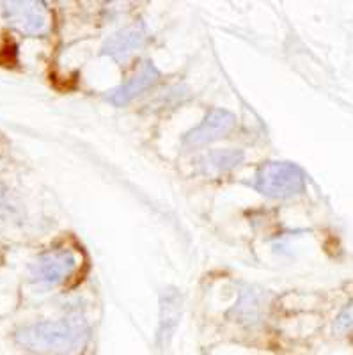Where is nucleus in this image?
<instances>
[{
    "mask_svg": "<svg viewBox=\"0 0 353 355\" xmlns=\"http://www.w3.org/2000/svg\"><path fill=\"white\" fill-rule=\"evenodd\" d=\"M15 341L37 355H84L91 343V327L84 316L71 315L17 329Z\"/></svg>",
    "mask_w": 353,
    "mask_h": 355,
    "instance_id": "nucleus-1",
    "label": "nucleus"
},
{
    "mask_svg": "<svg viewBox=\"0 0 353 355\" xmlns=\"http://www.w3.org/2000/svg\"><path fill=\"white\" fill-rule=\"evenodd\" d=\"M254 187L266 198H293L304 192L305 173L291 162H266L256 171Z\"/></svg>",
    "mask_w": 353,
    "mask_h": 355,
    "instance_id": "nucleus-2",
    "label": "nucleus"
},
{
    "mask_svg": "<svg viewBox=\"0 0 353 355\" xmlns=\"http://www.w3.org/2000/svg\"><path fill=\"white\" fill-rule=\"evenodd\" d=\"M80 259L75 250L55 249L37 256L31 266V281L41 286H59L66 283L76 270Z\"/></svg>",
    "mask_w": 353,
    "mask_h": 355,
    "instance_id": "nucleus-3",
    "label": "nucleus"
},
{
    "mask_svg": "<svg viewBox=\"0 0 353 355\" xmlns=\"http://www.w3.org/2000/svg\"><path fill=\"white\" fill-rule=\"evenodd\" d=\"M2 12L6 21L25 36H46L52 27L49 9L43 2H34V0L6 2Z\"/></svg>",
    "mask_w": 353,
    "mask_h": 355,
    "instance_id": "nucleus-4",
    "label": "nucleus"
},
{
    "mask_svg": "<svg viewBox=\"0 0 353 355\" xmlns=\"http://www.w3.org/2000/svg\"><path fill=\"white\" fill-rule=\"evenodd\" d=\"M181 293L176 288H167L160 295V315H158V327L155 334L153 352L155 355H169L173 345L174 332L180 325L181 318Z\"/></svg>",
    "mask_w": 353,
    "mask_h": 355,
    "instance_id": "nucleus-5",
    "label": "nucleus"
},
{
    "mask_svg": "<svg viewBox=\"0 0 353 355\" xmlns=\"http://www.w3.org/2000/svg\"><path fill=\"white\" fill-rule=\"evenodd\" d=\"M236 126V117L229 110L224 109H213L205 116L201 123L193 126L183 139V144L189 150H199L205 146L212 144L215 141L227 137L229 133L233 132Z\"/></svg>",
    "mask_w": 353,
    "mask_h": 355,
    "instance_id": "nucleus-6",
    "label": "nucleus"
},
{
    "mask_svg": "<svg viewBox=\"0 0 353 355\" xmlns=\"http://www.w3.org/2000/svg\"><path fill=\"white\" fill-rule=\"evenodd\" d=\"M270 306H272V295L259 288L245 286L240 291V299L233 309L229 311L227 316L243 327H259L266 320Z\"/></svg>",
    "mask_w": 353,
    "mask_h": 355,
    "instance_id": "nucleus-7",
    "label": "nucleus"
},
{
    "mask_svg": "<svg viewBox=\"0 0 353 355\" xmlns=\"http://www.w3.org/2000/svg\"><path fill=\"white\" fill-rule=\"evenodd\" d=\"M158 80H160V71L151 62H146L130 80H126L125 84H121L119 87L112 89V91L105 94V100L114 107H125L128 105L130 101L135 100L137 96H141L142 93L149 91Z\"/></svg>",
    "mask_w": 353,
    "mask_h": 355,
    "instance_id": "nucleus-8",
    "label": "nucleus"
},
{
    "mask_svg": "<svg viewBox=\"0 0 353 355\" xmlns=\"http://www.w3.org/2000/svg\"><path fill=\"white\" fill-rule=\"evenodd\" d=\"M149 36L144 25H133V27L121 28L119 33L112 34L101 46V55L112 57V59H125L130 53L137 52L148 43Z\"/></svg>",
    "mask_w": 353,
    "mask_h": 355,
    "instance_id": "nucleus-9",
    "label": "nucleus"
},
{
    "mask_svg": "<svg viewBox=\"0 0 353 355\" xmlns=\"http://www.w3.org/2000/svg\"><path fill=\"white\" fill-rule=\"evenodd\" d=\"M243 151L240 150L209 151V153H206L205 157L197 160V169L205 176H221V174L236 169L243 162Z\"/></svg>",
    "mask_w": 353,
    "mask_h": 355,
    "instance_id": "nucleus-10",
    "label": "nucleus"
},
{
    "mask_svg": "<svg viewBox=\"0 0 353 355\" xmlns=\"http://www.w3.org/2000/svg\"><path fill=\"white\" fill-rule=\"evenodd\" d=\"M334 334L337 336H350L353 334V300H350L336 316L332 325Z\"/></svg>",
    "mask_w": 353,
    "mask_h": 355,
    "instance_id": "nucleus-11",
    "label": "nucleus"
},
{
    "mask_svg": "<svg viewBox=\"0 0 353 355\" xmlns=\"http://www.w3.org/2000/svg\"><path fill=\"white\" fill-rule=\"evenodd\" d=\"M12 217H17V206L12 202L9 190L0 183V218L8 220V218Z\"/></svg>",
    "mask_w": 353,
    "mask_h": 355,
    "instance_id": "nucleus-12",
    "label": "nucleus"
}]
</instances>
